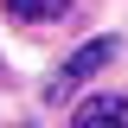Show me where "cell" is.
<instances>
[{"mask_svg": "<svg viewBox=\"0 0 128 128\" xmlns=\"http://www.w3.org/2000/svg\"><path fill=\"white\" fill-rule=\"evenodd\" d=\"M19 128H26V122H19Z\"/></svg>", "mask_w": 128, "mask_h": 128, "instance_id": "cell-4", "label": "cell"}, {"mask_svg": "<svg viewBox=\"0 0 128 128\" xmlns=\"http://www.w3.org/2000/svg\"><path fill=\"white\" fill-rule=\"evenodd\" d=\"M0 6L13 13L19 26H45V19H58L64 6H70V0H0Z\"/></svg>", "mask_w": 128, "mask_h": 128, "instance_id": "cell-3", "label": "cell"}, {"mask_svg": "<svg viewBox=\"0 0 128 128\" xmlns=\"http://www.w3.org/2000/svg\"><path fill=\"white\" fill-rule=\"evenodd\" d=\"M109 58H115V38H90L83 51H70V58H64V70H51L45 102H64V96H77V83H83V77H96Z\"/></svg>", "mask_w": 128, "mask_h": 128, "instance_id": "cell-1", "label": "cell"}, {"mask_svg": "<svg viewBox=\"0 0 128 128\" xmlns=\"http://www.w3.org/2000/svg\"><path fill=\"white\" fill-rule=\"evenodd\" d=\"M70 128H128V96H83Z\"/></svg>", "mask_w": 128, "mask_h": 128, "instance_id": "cell-2", "label": "cell"}]
</instances>
